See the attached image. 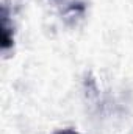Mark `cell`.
Masks as SVG:
<instances>
[{
    "instance_id": "1",
    "label": "cell",
    "mask_w": 133,
    "mask_h": 134,
    "mask_svg": "<svg viewBox=\"0 0 133 134\" xmlns=\"http://www.w3.org/2000/svg\"><path fill=\"white\" fill-rule=\"evenodd\" d=\"M0 28H2V48L8 50L9 47H13L14 39H13V28L8 24V11H6L5 6L2 8V24H0Z\"/></svg>"
},
{
    "instance_id": "2",
    "label": "cell",
    "mask_w": 133,
    "mask_h": 134,
    "mask_svg": "<svg viewBox=\"0 0 133 134\" xmlns=\"http://www.w3.org/2000/svg\"><path fill=\"white\" fill-rule=\"evenodd\" d=\"M57 134H78V133H75L74 130H63V131H58Z\"/></svg>"
}]
</instances>
